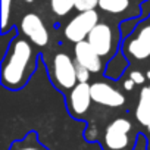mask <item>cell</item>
I'll list each match as a JSON object with an SVG mask.
<instances>
[{"instance_id":"obj_1","label":"cell","mask_w":150,"mask_h":150,"mask_svg":"<svg viewBox=\"0 0 150 150\" xmlns=\"http://www.w3.org/2000/svg\"><path fill=\"white\" fill-rule=\"evenodd\" d=\"M31 57L33 49L30 43L25 40H18L2 69V80L8 87H18L24 81Z\"/></svg>"},{"instance_id":"obj_2","label":"cell","mask_w":150,"mask_h":150,"mask_svg":"<svg viewBox=\"0 0 150 150\" xmlns=\"http://www.w3.org/2000/svg\"><path fill=\"white\" fill-rule=\"evenodd\" d=\"M99 24V13L96 11L80 12L65 27V37L72 43H80L88 38L93 28Z\"/></svg>"},{"instance_id":"obj_3","label":"cell","mask_w":150,"mask_h":150,"mask_svg":"<svg viewBox=\"0 0 150 150\" xmlns=\"http://www.w3.org/2000/svg\"><path fill=\"white\" fill-rule=\"evenodd\" d=\"M53 75L54 81L65 90H72L77 86V71L75 62L65 53H57L53 59Z\"/></svg>"},{"instance_id":"obj_4","label":"cell","mask_w":150,"mask_h":150,"mask_svg":"<svg viewBox=\"0 0 150 150\" xmlns=\"http://www.w3.org/2000/svg\"><path fill=\"white\" fill-rule=\"evenodd\" d=\"M131 122L125 118H118L105 132V144L109 150H124L128 146V132L131 131Z\"/></svg>"},{"instance_id":"obj_5","label":"cell","mask_w":150,"mask_h":150,"mask_svg":"<svg viewBox=\"0 0 150 150\" xmlns=\"http://www.w3.org/2000/svg\"><path fill=\"white\" fill-rule=\"evenodd\" d=\"M91 99L94 103L109 108H119L125 103V96L108 83L91 84Z\"/></svg>"},{"instance_id":"obj_6","label":"cell","mask_w":150,"mask_h":150,"mask_svg":"<svg viewBox=\"0 0 150 150\" xmlns=\"http://www.w3.org/2000/svg\"><path fill=\"white\" fill-rule=\"evenodd\" d=\"M21 30L35 46H46L49 41L47 28L44 27L41 18L35 13H27L22 18Z\"/></svg>"},{"instance_id":"obj_7","label":"cell","mask_w":150,"mask_h":150,"mask_svg":"<svg viewBox=\"0 0 150 150\" xmlns=\"http://www.w3.org/2000/svg\"><path fill=\"white\" fill-rule=\"evenodd\" d=\"M87 41L100 56H108L112 52V46H113L112 28L108 24H97L90 33Z\"/></svg>"},{"instance_id":"obj_8","label":"cell","mask_w":150,"mask_h":150,"mask_svg":"<svg viewBox=\"0 0 150 150\" xmlns=\"http://www.w3.org/2000/svg\"><path fill=\"white\" fill-rule=\"evenodd\" d=\"M75 62L86 66L90 72H99L102 69V56L91 47L88 41H80L75 44L74 49Z\"/></svg>"},{"instance_id":"obj_9","label":"cell","mask_w":150,"mask_h":150,"mask_svg":"<svg viewBox=\"0 0 150 150\" xmlns=\"http://www.w3.org/2000/svg\"><path fill=\"white\" fill-rule=\"evenodd\" d=\"M91 86L88 83H78L71 91L69 105L75 115H84L91 105Z\"/></svg>"},{"instance_id":"obj_10","label":"cell","mask_w":150,"mask_h":150,"mask_svg":"<svg viewBox=\"0 0 150 150\" xmlns=\"http://www.w3.org/2000/svg\"><path fill=\"white\" fill-rule=\"evenodd\" d=\"M135 118L141 125L144 127L150 125V88L149 87L143 88L140 93L138 105L135 109Z\"/></svg>"},{"instance_id":"obj_11","label":"cell","mask_w":150,"mask_h":150,"mask_svg":"<svg viewBox=\"0 0 150 150\" xmlns=\"http://www.w3.org/2000/svg\"><path fill=\"white\" fill-rule=\"evenodd\" d=\"M129 6V0H99V8L109 13H122Z\"/></svg>"},{"instance_id":"obj_12","label":"cell","mask_w":150,"mask_h":150,"mask_svg":"<svg viewBox=\"0 0 150 150\" xmlns=\"http://www.w3.org/2000/svg\"><path fill=\"white\" fill-rule=\"evenodd\" d=\"M127 50L131 56H134L135 59H146L150 56V47L147 44H144L141 40L138 38H134L131 41H128V46H127Z\"/></svg>"},{"instance_id":"obj_13","label":"cell","mask_w":150,"mask_h":150,"mask_svg":"<svg viewBox=\"0 0 150 150\" xmlns=\"http://www.w3.org/2000/svg\"><path fill=\"white\" fill-rule=\"evenodd\" d=\"M75 8V0H52V11L57 16H65Z\"/></svg>"},{"instance_id":"obj_14","label":"cell","mask_w":150,"mask_h":150,"mask_svg":"<svg viewBox=\"0 0 150 150\" xmlns=\"http://www.w3.org/2000/svg\"><path fill=\"white\" fill-rule=\"evenodd\" d=\"M99 6V0H75V9L78 12L94 11Z\"/></svg>"},{"instance_id":"obj_15","label":"cell","mask_w":150,"mask_h":150,"mask_svg":"<svg viewBox=\"0 0 150 150\" xmlns=\"http://www.w3.org/2000/svg\"><path fill=\"white\" fill-rule=\"evenodd\" d=\"M11 8H12V0H2V30H6L8 27Z\"/></svg>"},{"instance_id":"obj_16","label":"cell","mask_w":150,"mask_h":150,"mask_svg":"<svg viewBox=\"0 0 150 150\" xmlns=\"http://www.w3.org/2000/svg\"><path fill=\"white\" fill-rule=\"evenodd\" d=\"M75 71H77V80H78V83H87L90 80V74L91 72L86 66L80 65L78 62H75Z\"/></svg>"},{"instance_id":"obj_17","label":"cell","mask_w":150,"mask_h":150,"mask_svg":"<svg viewBox=\"0 0 150 150\" xmlns=\"http://www.w3.org/2000/svg\"><path fill=\"white\" fill-rule=\"evenodd\" d=\"M137 38H138V40H141L144 44H147V46L150 47V24H149V25H146V27H143V28L140 30V33H138Z\"/></svg>"},{"instance_id":"obj_18","label":"cell","mask_w":150,"mask_h":150,"mask_svg":"<svg viewBox=\"0 0 150 150\" xmlns=\"http://www.w3.org/2000/svg\"><path fill=\"white\" fill-rule=\"evenodd\" d=\"M129 78L135 83V84H143L144 83V75L140 72V71H132L129 74Z\"/></svg>"},{"instance_id":"obj_19","label":"cell","mask_w":150,"mask_h":150,"mask_svg":"<svg viewBox=\"0 0 150 150\" xmlns=\"http://www.w3.org/2000/svg\"><path fill=\"white\" fill-rule=\"evenodd\" d=\"M134 86H135V83H134V81H132L131 78H128V80H127V81L124 83V88H125L127 91H131Z\"/></svg>"},{"instance_id":"obj_20","label":"cell","mask_w":150,"mask_h":150,"mask_svg":"<svg viewBox=\"0 0 150 150\" xmlns=\"http://www.w3.org/2000/svg\"><path fill=\"white\" fill-rule=\"evenodd\" d=\"M16 150H38V149L37 147H19Z\"/></svg>"},{"instance_id":"obj_21","label":"cell","mask_w":150,"mask_h":150,"mask_svg":"<svg viewBox=\"0 0 150 150\" xmlns=\"http://www.w3.org/2000/svg\"><path fill=\"white\" fill-rule=\"evenodd\" d=\"M146 77H147V78H149V80H150V71H149V72H147V75H146Z\"/></svg>"},{"instance_id":"obj_22","label":"cell","mask_w":150,"mask_h":150,"mask_svg":"<svg viewBox=\"0 0 150 150\" xmlns=\"http://www.w3.org/2000/svg\"><path fill=\"white\" fill-rule=\"evenodd\" d=\"M25 2H34V0H25Z\"/></svg>"},{"instance_id":"obj_23","label":"cell","mask_w":150,"mask_h":150,"mask_svg":"<svg viewBox=\"0 0 150 150\" xmlns=\"http://www.w3.org/2000/svg\"><path fill=\"white\" fill-rule=\"evenodd\" d=\"M147 128H149V131H150V125H149V127H147Z\"/></svg>"},{"instance_id":"obj_24","label":"cell","mask_w":150,"mask_h":150,"mask_svg":"<svg viewBox=\"0 0 150 150\" xmlns=\"http://www.w3.org/2000/svg\"><path fill=\"white\" fill-rule=\"evenodd\" d=\"M149 88H150V86H149Z\"/></svg>"}]
</instances>
